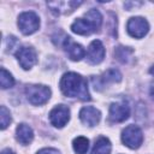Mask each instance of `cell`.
I'll list each match as a JSON object with an SVG mask.
<instances>
[{"label":"cell","mask_w":154,"mask_h":154,"mask_svg":"<svg viewBox=\"0 0 154 154\" xmlns=\"http://www.w3.org/2000/svg\"><path fill=\"white\" fill-rule=\"evenodd\" d=\"M79 5H82V1H53V2H47V6L55 14L69 13V12L73 11L76 7H78Z\"/></svg>","instance_id":"obj_12"},{"label":"cell","mask_w":154,"mask_h":154,"mask_svg":"<svg viewBox=\"0 0 154 154\" xmlns=\"http://www.w3.org/2000/svg\"><path fill=\"white\" fill-rule=\"evenodd\" d=\"M63 48H65V51H66V53H67V55H69V58H70L71 60L78 61V60H81L82 58L85 57V51H84V48H83L81 45L73 42V41L71 40V37H69V38L66 40V42H65V45H64Z\"/></svg>","instance_id":"obj_13"},{"label":"cell","mask_w":154,"mask_h":154,"mask_svg":"<svg viewBox=\"0 0 154 154\" xmlns=\"http://www.w3.org/2000/svg\"><path fill=\"white\" fill-rule=\"evenodd\" d=\"M150 73L154 76V66L150 69ZM150 94H152V96L154 97V83H153V87H152V89H150Z\"/></svg>","instance_id":"obj_22"},{"label":"cell","mask_w":154,"mask_h":154,"mask_svg":"<svg viewBox=\"0 0 154 154\" xmlns=\"http://www.w3.org/2000/svg\"><path fill=\"white\" fill-rule=\"evenodd\" d=\"M0 84L2 89H7L13 87L14 84V79L12 77V75L6 70V69H1V73H0Z\"/></svg>","instance_id":"obj_18"},{"label":"cell","mask_w":154,"mask_h":154,"mask_svg":"<svg viewBox=\"0 0 154 154\" xmlns=\"http://www.w3.org/2000/svg\"><path fill=\"white\" fill-rule=\"evenodd\" d=\"M11 123V113L10 111L5 107V106H1L0 107V124H1V129L5 130Z\"/></svg>","instance_id":"obj_20"},{"label":"cell","mask_w":154,"mask_h":154,"mask_svg":"<svg viewBox=\"0 0 154 154\" xmlns=\"http://www.w3.org/2000/svg\"><path fill=\"white\" fill-rule=\"evenodd\" d=\"M25 95L31 105L40 106L46 103L51 97V89L42 84H29L25 87Z\"/></svg>","instance_id":"obj_3"},{"label":"cell","mask_w":154,"mask_h":154,"mask_svg":"<svg viewBox=\"0 0 154 154\" xmlns=\"http://www.w3.org/2000/svg\"><path fill=\"white\" fill-rule=\"evenodd\" d=\"M105 58V47L100 40H94L87 51V60L91 65L100 64Z\"/></svg>","instance_id":"obj_9"},{"label":"cell","mask_w":154,"mask_h":154,"mask_svg":"<svg viewBox=\"0 0 154 154\" xmlns=\"http://www.w3.org/2000/svg\"><path fill=\"white\" fill-rule=\"evenodd\" d=\"M126 30L130 36L135 38H142L149 30L148 22L142 17H132L126 24Z\"/></svg>","instance_id":"obj_6"},{"label":"cell","mask_w":154,"mask_h":154,"mask_svg":"<svg viewBox=\"0 0 154 154\" xmlns=\"http://www.w3.org/2000/svg\"><path fill=\"white\" fill-rule=\"evenodd\" d=\"M1 154H14L12 150H10V149H4L2 152H1Z\"/></svg>","instance_id":"obj_23"},{"label":"cell","mask_w":154,"mask_h":154,"mask_svg":"<svg viewBox=\"0 0 154 154\" xmlns=\"http://www.w3.org/2000/svg\"><path fill=\"white\" fill-rule=\"evenodd\" d=\"M72 147H73V150L76 152V154H85L89 148V140L87 137L78 136L73 140Z\"/></svg>","instance_id":"obj_17"},{"label":"cell","mask_w":154,"mask_h":154,"mask_svg":"<svg viewBox=\"0 0 154 154\" xmlns=\"http://www.w3.org/2000/svg\"><path fill=\"white\" fill-rule=\"evenodd\" d=\"M60 90L65 96L78 97L79 100H90L87 81L76 72H67L60 79Z\"/></svg>","instance_id":"obj_1"},{"label":"cell","mask_w":154,"mask_h":154,"mask_svg":"<svg viewBox=\"0 0 154 154\" xmlns=\"http://www.w3.org/2000/svg\"><path fill=\"white\" fill-rule=\"evenodd\" d=\"M122 79V73L117 70V69H108L100 78V83L105 84V83H111V82H120Z\"/></svg>","instance_id":"obj_16"},{"label":"cell","mask_w":154,"mask_h":154,"mask_svg":"<svg viewBox=\"0 0 154 154\" xmlns=\"http://www.w3.org/2000/svg\"><path fill=\"white\" fill-rule=\"evenodd\" d=\"M131 53H132V49H130L129 47H118L114 51V54H116L117 59L122 63H126L129 60Z\"/></svg>","instance_id":"obj_19"},{"label":"cell","mask_w":154,"mask_h":154,"mask_svg":"<svg viewBox=\"0 0 154 154\" xmlns=\"http://www.w3.org/2000/svg\"><path fill=\"white\" fill-rule=\"evenodd\" d=\"M18 28L24 35H31L40 28V18L32 11H26L18 17Z\"/></svg>","instance_id":"obj_4"},{"label":"cell","mask_w":154,"mask_h":154,"mask_svg":"<svg viewBox=\"0 0 154 154\" xmlns=\"http://www.w3.org/2000/svg\"><path fill=\"white\" fill-rule=\"evenodd\" d=\"M130 116V107L123 102H116L109 106V119L113 123H120Z\"/></svg>","instance_id":"obj_11"},{"label":"cell","mask_w":154,"mask_h":154,"mask_svg":"<svg viewBox=\"0 0 154 154\" xmlns=\"http://www.w3.org/2000/svg\"><path fill=\"white\" fill-rule=\"evenodd\" d=\"M102 24V16L101 13L91 8L85 14L84 18H78L71 24V30L78 35H90L96 31Z\"/></svg>","instance_id":"obj_2"},{"label":"cell","mask_w":154,"mask_h":154,"mask_svg":"<svg viewBox=\"0 0 154 154\" xmlns=\"http://www.w3.org/2000/svg\"><path fill=\"white\" fill-rule=\"evenodd\" d=\"M16 57L18 59L19 65L24 70L31 69L37 63V55H36V52L32 47L23 46V47L18 48V51L16 52Z\"/></svg>","instance_id":"obj_7"},{"label":"cell","mask_w":154,"mask_h":154,"mask_svg":"<svg viewBox=\"0 0 154 154\" xmlns=\"http://www.w3.org/2000/svg\"><path fill=\"white\" fill-rule=\"evenodd\" d=\"M79 119L84 125L95 126L101 119V113L93 106H85L79 111Z\"/></svg>","instance_id":"obj_10"},{"label":"cell","mask_w":154,"mask_h":154,"mask_svg":"<svg viewBox=\"0 0 154 154\" xmlns=\"http://www.w3.org/2000/svg\"><path fill=\"white\" fill-rule=\"evenodd\" d=\"M36 154H60V153L54 148H43V149L38 150Z\"/></svg>","instance_id":"obj_21"},{"label":"cell","mask_w":154,"mask_h":154,"mask_svg":"<svg viewBox=\"0 0 154 154\" xmlns=\"http://www.w3.org/2000/svg\"><path fill=\"white\" fill-rule=\"evenodd\" d=\"M16 137H17V141L22 144H29L32 138H34V132H32V129L28 125V124H19L16 129Z\"/></svg>","instance_id":"obj_14"},{"label":"cell","mask_w":154,"mask_h":154,"mask_svg":"<svg viewBox=\"0 0 154 154\" xmlns=\"http://www.w3.org/2000/svg\"><path fill=\"white\" fill-rule=\"evenodd\" d=\"M70 119V109L64 105L55 106L49 112V122L55 128H63Z\"/></svg>","instance_id":"obj_8"},{"label":"cell","mask_w":154,"mask_h":154,"mask_svg":"<svg viewBox=\"0 0 154 154\" xmlns=\"http://www.w3.org/2000/svg\"><path fill=\"white\" fill-rule=\"evenodd\" d=\"M122 141L126 147L131 149H137L143 142L142 130L137 125L126 126L122 132Z\"/></svg>","instance_id":"obj_5"},{"label":"cell","mask_w":154,"mask_h":154,"mask_svg":"<svg viewBox=\"0 0 154 154\" xmlns=\"http://www.w3.org/2000/svg\"><path fill=\"white\" fill-rule=\"evenodd\" d=\"M111 149H112V146H111L109 140L106 137H99L95 141L91 154H109Z\"/></svg>","instance_id":"obj_15"}]
</instances>
